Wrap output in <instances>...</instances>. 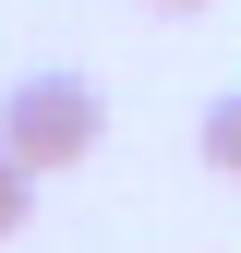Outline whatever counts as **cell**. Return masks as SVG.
<instances>
[{
	"mask_svg": "<svg viewBox=\"0 0 241 253\" xmlns=\"http://www.w3.org/2000/svg\"><path fill=\"white\" fill-rule=\"evenodd\" d=\"M109 133V97L84 73H24L12 97H0V145L24 157V169H73V157H97Z\"/></svg>",
	"mask_w": 241,
	"mask_h": 253,
	"instance_id": "cell-1",
	"label": "cell"
},
{
	"mask_svg": "<svg viewBox=\"0 0 241 253\" xmlns=\"http://www.w3.org/2000/svg\"><path fill=\"white\" fill-rule=\"evenodd\" d=\"M193 157H205L217 181H241V97H217V109H205V133H193Z\"/></svg>",
	"mask_w": 241,
	"mask_h": 253,
	"instance_id": "cell-2",
	"label": "cell"
},
{
	"mask_svg": "<svg viewBox=\"0 0 241 253\" xmlns=\"http://www.w3.org/2000/svg\"><path fill=\"white\" fill-rule=\"evenodd\" d=\"M37 181H48V169H24V157H12V145H0V241H12V229H24V217H37Z\"/></svg>",
	"mask_w": 241,
	"mask_h": 253,
	"instance_id": "cell-3",
	"label": "cell"
},
{
	"mask_svg": "<svg viewBox=\"0 0 241 253\" xmlns=\"http://www.w3.org/2000/svg\"><path fill=\"white\" fill-rule=\"evenodd\" d=\"M145 12H217V0H145Z\"/></svg>",
	"mask_w": 241,
	"mask_h": 253,
	"instance_id": "cell-4",
	"label": "cell"
}]
</instances>
